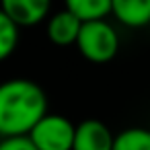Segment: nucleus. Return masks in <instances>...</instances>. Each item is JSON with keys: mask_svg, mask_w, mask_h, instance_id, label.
I'll use <instances>...</instances> for the list:
<instances>
[{"mask_svg": "<svg viewBox=\"0 0 150 150\" xmlns=\"http://www.w3.org/2000/svg\"><path fill=\"white\" fill-rule=\"evenodd\" d=\"M113 150H150L148 127H125L113 138Z\"/></svg>", "mask_w": 150, "mask_h": 150, "instance_id": "9", "label": "nucleus"}, {"mask_svg": "<svg viewBox=\"0 0 150 150\" xmlns=\"http://www.w3.org/2000/svg\"><path fill=\"white\" fill-rule=\"evenodd\" d=\"M2 140H4V138H2V134H0V144H2Z\"/></svg>", "mask_w": 150, "mask_h": 150, "instance_id": "12", "label": "nucleus"}, {"mask_svg": "<svg viewBox=\"0 0 150 150\" xmlns=\"http://www.w3.org/2000/svg\"><path fill=\"white\" fill-rule=\"evenodd\" d=\"M80 27H82V21L74 13H70L68 8H62V11L47 17L45 33H47V39L54 45L68 47V45H76Z\"/></svg>", "mask_w": 150, "mask_h": 150, "instance_id": "6", "label": "nucleus"}, {"mask_svg": "<svg viewBox=\"0 0 150 150\" xmlns=\"http://www.w3.org/2000/svg\"><path fill=\"white\" fill-rule=\"evenodd\" d=\"M76 125L60 113H45L29 132V140L37 150H72Z\"/></svg>", "mask_w": 150, "mask_h": 150, "instance_id": "3", "label": "nucleus"}, {"mask_svg": "<svg viewBox=\"0 0 150 150\" xmlns=\"http://www.w3.org/2000/svg\"><path fill=\"white\" fill-rule=\"evenodd\" d=\"M76 47L84 60L93 64H107L119 52L117 29L107 19L84 21L76 39Z\"/></svg>", "mask_w": 150, "mask_h": 150, "instance_id": "2", "label": "nucleus"}, {"mask_svg": "<svg viewBox=\"0 0 150 150\" xmlns=\"http://www.w3.org/2000/svg\"><path fill=\"white\" fill-rule=\"evenodd\" d=\"M64 8L74 13L82 23L97 21L111 15V0H64Z\"/></svg>", "mask_w": 150, "mask_h": 150, "instance_id": "8", "label": "nucleus"}, {"mask_svg": "<svg viewBox=\"0 0 150 150\" xmlns=\"http://www.w3.org/2000/svg\"><path fill=\"white\" fill-rule=\"evenodd\" d=\"M0 150H37V148L27 136H17V138H4L0 144Z\"/></svg>", "mask_w": 150, "mask_h": 150, "instance_id": "11", "label": "nucleus"}, {"mask_svg": "<svg viewBox=\"0 0 150 150\" xmlns=\"http://www.w3.org/2000/svg\"><path fill=\"white\" fill-rule=\"evenodd\" d=\"M111 15L127 29H144L150 25V0H111Z\"/></svg>", "mask_w": 150, "mask_h": 150, "instance_id": "7", "label": "nucleus"}, {"mask_svg": "<svg viewBox=\"0 0 150 150\" xmlns=\"http://www.w3.org/2000/svg\"><path fill=\"white\" fill-rule=\"evenodd\" d=\"M0 8L19 27H35L47 21L52 0H0Z\"/></svg>", "mask_w": 150, "mask_h": 150, "instance_id": "4", "label": "nucleus"}, {"mask_svg": "<svg viewBox=\"0 0 150 150\" xmlns=\"http://www.w3.org/2000/svg\"><path fill=\"white\" fill-rule=\"evenodd\" d=\"M113 138L101 119H82L76 123L72 150H113Z\"/></svg>", "mask_w": 150, "mask_h": 150, "instance_id": "5", "label": "nucleus"}, {"mask_svg": "<svg viewBox=\"0 0 150 150\" xmlns=\"http://www.w3.org/2000/svg\"><path fill=\"white\" fill-rule=\"evenodd\" d=\"M19 31L21 27L8 19V15L0 8V62L8 60L15 52H17V45H19Z\"/></svg>", "mask_w": 150, "mask_h": 150, "instance_id": "10", "label": "nucleus"}, {"mask_svg": "<svg viewBox=\"0 0 150 150\" xmlns=\"http://www.w3.org/2000/svg\"><path fill=\"white\" fill-rule=\"evenodd\" d=\"M50 113L45 91L29 78L0 82V134L2 138L29 136L35 123Z\"/></svg>", "mask_w": 150, "mask_h": 150, "instance_id": "1", "label": "nucleus"}]
</instances>
